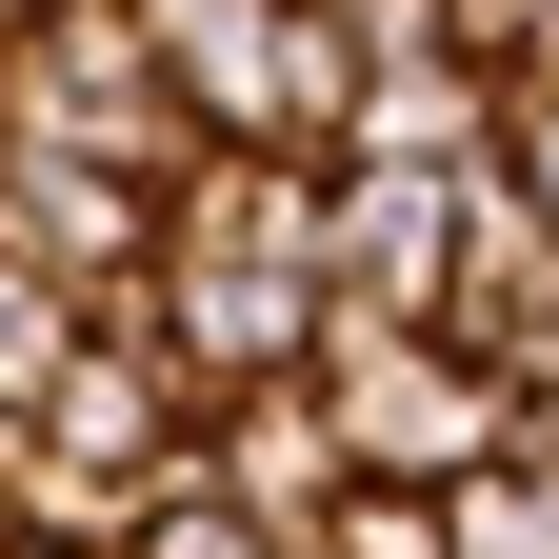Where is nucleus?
<instances>
[{"label":"nucleus","mask_w":559,"mask_h":559,"mask_svg":"<svg viewBox=\"0 0 559 559\" xmlns=\"http://www.w3.org/2000/svg\"><path fill=\"white\" fill-rule=\"evenodd\" d=\"M140 320H160L200 419L260 400V380H320V160H180Z\"/></svg>","instance_id":"nucleus-1"},{"label":"nucleus","mask_w":559,"mask_h":559,"mask_svg":"<svg viewBox=\"0 0 559 559\" xmlns=\"http://www.w3.org/2000/svg\"><path fill=\"white\" fill-rule=\"evenodd\" d=\"M320 419H340V460H360V500H460V479L520 440V400L479 380L460 340H419V320H320Z\"/></svg>","instance_id":"nucleus-2"},{"label":"nucleus","mask_w":559,"mask_h":559,"mask_svg":"<svg viewBox=\"0 0 559 559\" xmlns=\"http://www.w3.org/2000/svg\"><path fill=\"white\" fill-rule=\"evenodd\" d=\"M460 200H479V180L320 160V320H419V340H440V280H460Z\"/></svg>","instance_id":"nucleus-3"},{"label":"nucleus","mask_w":559,"mask_h":559,"mask_svg":"<svg viewBox=\"0 0 559 559\" xmlns=\"http://www.w3.org/2000/svg\"><path fill=\"white\" fill-rule=\"evenodd\" d=\"M0 260L100 320V300L160 280V180H120V160H0Z\"/></svg>","instance_id":"nucleus-4"},{"label":"nucleus","mask_w":559,"mask_h":559,"mask_svg":"<svg viewBox=\"0 0 559 559\" xmlns=\"http://www.w3.org/2000/svg\"><path fill=\"white\" fill-rule=\"evenodd\" d=\"M200 479L260 520V539H340V500H360V460H340V419H320V380H260V400H221L200 419Z\"/></svg>","instance_id":"nucleus-5"},{"label":"nucleus","mask_w":559,"mask_h":559,"mask_svg":"<svg viewBox=\"0 0 559 559\" xmlns=\"http://www.w3.org/2000/svg\"><path fill=\"white\" fill-rule=\"evenodd\" d=\"M340 160L479 180V160H500V81H479V60H380V81H360V140H340Z\"/></svg>","instance_id":"nucleus-6"},{"label":"nucleus","mask_w":559,"mask_h":559,"mask_svg":"<svg viewBox=\"0 0 559 559\" xmlns=\"http://www.w3.org/2000/svg\"><path fill=\"white\" fill-rule=\"evenodd\" d=\"M81 340H100V320L60 300V280H21V260H0V419H40L60 380H81Z\"/></svg>","instance_id":"nucleus-7"},{"label":"nucleus","mask_w":559,"mask_h":559,"mask_svg":"<svg viewBox=\"0 0 559 559\" xmlns=\"http://www.w3.org/2000/svg\"><path fill=\"white\" fill-rule=\"evenodd\" d=\"M440 520H460V559H559V479H539V460H479Z\"/></svg>","instance_id":"nucleus-8"},{"label":"nucleus","mask_w":559,"mask_h":559,"mask_svg":"<svg viewBox=\"0 0 559 559\" xmlns=\"http://www.w3.org/2000/svg\"><path fill=\"white\" fill-rule=\"evenodd\" d=\"M120 559H300V539H260L240 500H221V479H160V500H140V539Z\"/></svg>","instance_id":"nucleus-9"},{"label":"nucleus","mask_w":559,"mask_h":559,"mask_svg":"<svg viewBox=\"0 0 559 559\" xmlns=\"http://www.w3.org/2000/svg\"><path fill=\"white\" fill-rule=\"evenodd\" d=\"M479 180H500L520 221L559 240V81H539V100H500V160H479Z\"/></svg>","instance_id":"nucleus-10"},{"label":"nucleus","mask_w":559,"mask_h":559,"mask_svg":"<svg viewBox=\"0 0 559 559\" xmlns=\"http://www.w3.org/2000/svg\"><path fill=\"white\" fill-rule=\"evenodd\" d=\"M320 559H460V520H440V500H340Z\"/></svg>","instance_id":"nucleus-11"},{"label":"nucleus","mask_w":559,"mask_h":559,"mask_svg":"<svg viewBox=\"0 0 559 559\" xmlns=\"http://www.w3.org/2000/svg\"><path fill=\"white\" fill-rule=\"evenodd\" d=\"M0 559H21V419H0Z\"/></svg>","instance_id":"nucleus-12"},{"label":"nucleus","mask_w":559,"mask_h":559,"mask_svg":"<svg viewBox=\"0 0 559 559\" xmlns=\"http://www.w3.org/2000/svg\"><path fill=\"white\" fill-rule=\"evenodd\" d=\"M40 21H81V0H0V40H40Z\"/></svg>","instance_id":"nucleus-13"},{"label":"nucleus","mask_w":559,"mask_h":559,"mask_svg":"<svg viewBox=\"0 0 559 559\" xmlns=\"http://www.w3.org/2000/svg\"><path fill=\"white\" fill-rule=\"evenodd\" d=\"M21 559H81V539H21Z\"/></svg>","instance_id":"nucleus-14"}]
</instances>
